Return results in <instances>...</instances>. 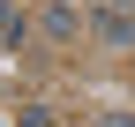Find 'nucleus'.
<instances>
[{
  "label": "nucleus",
  "instance_id": "1",
  "mask_svg": "<svg viewBox=\"0 0 135 127\" xmlns=\"http://www.w3.org/2000/svg\"><path fill=\"white\" fill-rule=\"evenodd\" d=\"M98 38H113V45H135V23H120V15H105V23H98Z\"/></svg>",
  "mask_w": 135,
  "mask_h": 127
}]
</instances>
